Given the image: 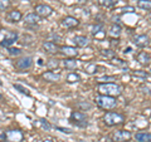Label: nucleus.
<instances>
[{
	"label": "nucleus",
	"instance_id": "38",
	"mask_svg": "<svg viewBox=\"0 0 151 142\" xmlns=\"http://www.w3.org/2000/svg\"><path fill=\"white\" fill-rule=\"evenodd\" d=\"M134 10H135L134 6H125V8H122L120 11H121V13H132Z\"/></svg>",
	"mask_w": 151,
	"mask_h": 142
},
{
	"label": "nucleus",
	"instance_id": "17",
	"mask_svg": "<svg viewBox=\"0 0 151 142\" xmlns=\"http://www.w3.org/2000/svg\"><path fill=\"white\" fill-rule=\"evenodd\" d=\"M43 49L47 52V53L49 54H54L58 52V45H57L55 43H53V42H44L43 43Z\"/></svg>",
	"mask_w": 151,
	"mask_h": 142
},
{
	"label": "nucleus",
	"instance_id": "8",
	"mask_svg": "<svg viewBox=\"0 0 151 142\" xmlns=\"http://www.w3.org/2000/svg\"><path fill=\"white\" fill-rule=\"evenodd\" d=\"M34 11L40 18H48L52 15L53 9H52V6L47 5V4H38V5H35V8H34Z\"/></svg>",
	"mask_w": 151,
	"mask_h": 142
},
{
	"label": "nucleus",
	"instance_id": "2",
	"mask_svg": "<svg viewBox=\"0 0 151 142\" xmlns=\"http://www.w3.org/2000/svg\"><path fill=\"white\" fill-rule=\"evenodd\" d=\"M94 102L96 105L102 108L105 111H110L113 110L116 106H117V99L116 97H111V96H103V94H100L94 98Z\"/></svg>",
	"mask_w": 151,
	"mask_h": 142
},
{
	"label": "nucleus",
	"instance_id": "12",
	"mask_svg": "<svg viewBox=\"0 0 151 142\" xmlns=\"http://www.w3.org/2000/svg\"><path fill=\"white\" fill-rule=\"evenodd\" d=\"M136 60H137L141 65H149L151 62V55L147 52H140V53L136 55Z\"/></svg>",
	"mask_w": 151,
	"mask_h": 142
},
{
	"label": "nucleus",
	"instance_id": "32",
	"mask_svg": "<svg viewBox=\"0 0 151 142\" xmlns=\"http://www.w3.org/2000/svg\"><path fill=\"white\" fill-rule=\"evenodd\" d=\"M13 87L15 88V89H18V91L20 92V93H23V94H27V96H29V94H30L29 91H28L25 87H23L22 84H13Z\"/></svg>",
	"mask_w": 151,
	"mask_h": 142
},
{
	"label": "nucleus",
	"instance_id": "29",
	"mask_svg": "<svg viewBox=\"0 0 151 142\" xmlns=\"http://www.w3.org/2000/svg\"><path fill=\"white\" fill-rule=\"evenodd\" d=\"M86 72L88 74H93V73H96V70H97V65L94 64V63H89L88 65H86Z\"/></svg>",
	"mask_w": 151,
	"mask_h": 142
},
{
	"label": "nucleus",
	"instance_id": "7",
	"mask_svg": "<svg viewBox=\"0 0 151 142\" xmlns=\"http://www.w3.org/2000/svg\"><path fill=\"white\" fill-rule=\"evenodd\" d=\"M18 33L17 32H8L5 33V37H3L1 39V47H6V48H10V45H13L15 42L18 40Z\"/></svg>",
	"mask_w": 151,
	"mask_h": 142
},
{
	"label": "nucleus",
	"instance_id": "27",
	"mask_svg": "<svg viewBox=\"0 0 151 142\" xmlns=\"http://www.w3.org/2000/svg\"><path fill=\"white\" fill-rule=\"evenodd\" d=\"M112 64L117 65V67H120V68H127V63L125 62V60L119 59V58H113L112 59Z\"/></svg>",
	"mask_w": 151,
	"mask_h": 142
},
{
	"label": "nucleus",
	"instance_id": "30",
	"mask_svg": "<svg viewBox=\"0 0 151 142\" xmlns=\"http://www.w3.org/2000/svg\"><path fill=\"white\" fill-rule=\"evenodd\" d=\"M8 53L10 57H18V55H20L22 54V49H19V48H9L8 49Z\"/></svg>",
	"mask_w": 151,
	"mask_h": 142
},
{
	"label": "nucleus",
	"instance_id": "43",
	"mask_svg": "<svg viewBox=\"0 0 151 142\" xmlns=\"http://www.w3.org/2000/svg\"><path fill=\"white\" fill-rule=\"evenodd\" d=\"M149 19H150V20H151V13L149 14Z\"/></svg>",
	"mask_w": 151,
	"mask_h": 142
},
{
	"label": "nucleus",
	"instance_id": "1",
	"mask_svg": "<svg viewBox=\"0 0 151 142\" xmlns=\"http://www.w3.org/2000/svg\"><path fill=\"white\" fill-rule=\"evenodd\" d=\"M121 87L116 83H100L98 84V92L103 96H111V97H119L121 94Z\"/></svg>",
	"mask_w": 151,
	"mask_h": 142
},
{
	"label": "nucleus",
	"instance_id": "5",
	"mask_svg": "<svg viewBox=\"0 0 151 142\" xmlns=\"http://www.w3.org/2000/svg\"><path fill=\"white\" fill-rule=\"evenodd\" d=\"M69 118H70V121L78 127H82L83 128V127L88 126V117L84 115L83 112H72Z\"/></svg>",
	"mask_w": 151,
	"mask_h": 142
},
{
	"label": "nucleus",
	"instance_id": "42",
	"mask_svg": "<svg viewBox=\"0 0 151 142\" xmlns=\"http://www.w3.org/2000/svg\"><path fill=\"white\" fill-rule=\"evenodd\" d=\"M38 64H39V65H42V64H43V60H42V59H39V60H38Z\"/></svg>",
	"mask_w": 151,
	"mask_h": 142
},
{
	"label": "nucleus",
	"instance_id": "26",
	"mask_svg": "<svg viewBox=\"0 0 151 142\" xmlns=\"http://www.w3.org/2000/svg\"><path fill=\"white\" fill-rule=\"evenodd\" d=\"M101 55L105 57V58L113 59L115 58V52L111 50V49H103V50H101Z\"/></svg>",
	"mask_w": 151,
	"mask_h": 142
},
{
	"label": "nucleus",
	"instance_id": "40",
	"mask_svg": "<svg viewBox=\"0 0 151 142\" xmlns=\"http://www.w3.org/2000/svg\"><path fill=\"white\" fill-rule=\"evenodd\" d=\"M130 52H131V48H127V49H125V52H124V53L126 54V53H130Z\"/></svg>",
	"mask_w": 151,
	"mask_h": 142
},
{
	"label": "nucleus",
	"instance_id": "31",
	"mask_svg": "<svg viewBox=\"0 0 151 142\" xmlns=\"http://www.w3.org/2000/svg\"><path fill=\"white\" fill-rule=\"evenodd\" d=\"M115 79H116V77H113V75H103V77L97 78V80L100 83H106V82L110 83V80H115Z\"/></svg>",
	"mask_w": 151,
	"mask_h": 142
},
{
	"label": "nucleus",
	"instance_id": "18",
	"mask_svg": "<svg viewBox=\"0 0 151 142\" xmlns=\"http://www.w3.org/2000/svg\"><path fill=\"white\" fill-rule=\"evenodd\" d=\"M121 32H122V28L120 24H112L108 34H110V37H112V38H119L121 35Z\"/></svg>",
	"mask_w": 151,
	"mask_h": 142
},
{
	"label": "nucleus",
	"instance_id": "11",
	"mask_svg": "<svg viewBox=\"0 0 151 142\" xmlns=\"http://www.w3.org/2000/svg\"><path fill=\"white\" fill-rule=\"evenodd\" d=\"M78 24H79L78 19L74 16H65L62 20V27L65 28V29H72V28L78 27Z\"/></svg>",
	"mask_w": 151,
	"mask_h": 142
},
{
	"label": "nucleus",
	"instance_id": "20",
	"mask_svg": "<svg viewBox=\"0 0 151 142\" xmlns=\"http://www.w3.org/2000/svg\"><path fill=\"white\" fill-rule=\"evenodd\" d=\"M8 18H9V20H12L13 23H17V22H20L22 20V13L19 11V10H13L8 14Z\"/></svg>",
	"mask_w": 151,
	"mask_h": 142
},
{
	"label": "nucleus",
	"instance_id": "39",
	"mask_svg": "<svg viewBox=\"0 0 151 142\" xmlns=\"http://www.w3.org/2000/svg\"><path fill=\"white\" fill-rule=\"evenodd\" d=\"M57 130L62 131L63 133H67V135H70V133H72V130H69V128H63V127H57Z\"/></svg>",
	"mask_w": 151,
	"mask_h": 142
},
{
	"label": "nucleus",
	"instance_id": "6",
	"mask_svg": "<svg viewBox=\"0 0 151 142\" xmlns=\"http://www.w3.org/2000/svg\"><path fill=\"white\" fill-rule=\"evenodd\" d=\"M132 138V133L127 130H119L113 132L112 135V141L113 142H126Z\"/></svg>",
	"mask_w": 151,
	"mask_h": 142
},
{
	"label": "nucleus",
	"instance_id": "22",
	"mask_svg": "<svg viewBox=\"0 0 151 142\" xmlns=\"http://www.w3.org/2000/svg\"><path fill=\"white\" fill-rule=\"evenodd\" d=\"M81 80V75L76 72H70L67 74V82L68 83H76V82H79Z\"/></svg>",
	"mask_w": 151,
	"mask_h": 142
},
{
	"label": "nucleus",
	"instance_id": "15",
	"mask_svg": "<svg viewBox=\"0 0 151 142\" xmlns=\"http://www.w3.org/2000/svg\"><path fill=\"white\" fill-rule=\"evenodd\" d=\"M73 43L77 47H79V48H84V47H87L89 44V40L84 35H76L73 38Z\"/></svg>",
	"mask_w": 151,
	"mask_h": 142
},
{
	"label": "nucleus",
	"instance_id": "10",
	"mask_svg": "<svg viewBox=\"0 0 151 142\" xmlns=\"http://www.w3.org/2000/svg\"><path fill=\"white\" fill-rule=\"evenodd\" d=\"M132 43H134L136 47H139V48H145V47L149 45V43H150V38L146 34H139V35L134 37Z\"/></svg>",
	"mask_w": 151,
	"mask_h": 142
},
{
	"label": "nucleus",
	"instance_id": "35",
	"mask_svg": "<svg viewBox=\"0 0 151 142\" xmlns=\"http://www.w3.org/2000/svg\"><path fill=\"white\" fill-rule=\"evenodd\" d=\"M47 65H48V68L49 69H53V68H57L59 65V60H57V59H50L48 63H47Z\"/></svg>",
	"mask_w": 151,
	"mask_h": 142
},
{
	"label": "nucleus",
	"instance_id": "13",
	"mask_svg": "<svg viewBox=\"0 0 151 142\" xmlns=\"http://www.w3.org/2000/svg\"><path fill=\"white\" fill-rule=\"evenodd\" d=\"M24 22L25 24H30V25H35L40 22V16L38 15L37 13H29L27 14L25 18H24Z\"/></svg>",
	"mask_w": 151,
	"mask_h": 142
},
{
	"label": "nucleus",
	"instance_id": "23",
	"mask_svg": "<svg viewBox=\"0 0 151 142\" xmlns=\"http://www.w3.org/2000/svg\"><path fill=\"white\" fill-rule=\"evenodd\" d=\"M98 4L103 8H111L119 3V0H97Z\"/></svg>",
	"mask_w": 151,
	"mask_h": 142
},
{
	"label": "nucleus",
	"instance_id": "3",
	"mask_svg": "<svg viewBox=\"0 0 151 142\" xmlns=\"http://www.w3.org/2000/svg\"><path fill=\"white\" fill-rule=\"evenodd\" d=\"M124 122H125V116L119 112H107L103 116V123L108 127L121 125Z\"/></svg>",
	"mask_w": 151,
	"mask_h": 142
},
{
	"label": "nucleus",
	"instance_id": "24",
	"mask_svg": "<svg viewBox=\"0 0 151 142\" xmlns=\"http://www.w3.org/2000/svg\"><path fill=\"white\" fill-rule=\"evenodd\" d=\"M137 6L144 10H151V0H139Z\"/></svg>",
	"mask_w": 151,
	"mask_h": 142
},
{
	"label": "nucleus",
	"instance_id": "19",
	"mask_svg": "<svg viewBox=\"0 0 151 142\" xmlns=\"http://www.w3.org/2000/svg\"><path fill=\"white\" fill-rule=\"evenodd\" d=\"M63 65L67 69H70V70H73V69H77L78 67V63H77V60L73 59V58H69V59H64L63 60Z\"/></svg>",
	"mask_w": 151,
	"mask_h": 142
},
{
	"label": "nucleus",
	"instance_id": "33",
	"mask_svg": "<svg viewBox=\"0 0 151 142\" xmlns=\"http://www.w3.org/2000/svg\"><path fill=\"white\" fill-rule=\"evenodd\" d=\"M39 123H40V126H42V128L45 130V131H49V130L52 128V126L49 125V122L47 121V120H44V118H40V120H39Z\"/></svg>",
	"mask_w": 151,
	"mask_h": 142
},
{
	"label": "nucleus",
	"instance_id": "4",
	"mask_svg": "<svg viewBox=\"0 0 151 142\" xmlns=\"http://www.w3.org/2000/svg\"><path fill=\"white\" fill-rule=\"evenodd\" d=\"M24 135L20 130H9L1 132V142H23Z\"/></svg>",
	"mask_w": 151,
	"mask_h": 142
},
{
	"label": "nucleus",
	"instance_id": "9",
	"mask_svg": "<svg viewBox=\"0 0 151 142\" xmlns=\"http://www.w3.org/2000/svg\"><path fill=\"white\" fill-rule=\"evenodd\" d=\"M33 65V58L29 55L27 57H22L19 58L17 62H15V67L19 69V70H25V69H29Z\"/></svg>",
	"mask_w": 151,
	"mask_h": 142
},
{
	"label": "nucleus",
	"instance_id": "16",
	"mask_svg": "<svg viewBox=\"0 0 151 142\" xmlns=\"http://www.w3.org/2000/svg\"><path fill=\"white\" fill-rule=\"evenodd\" d=\"M43 78L47 80V82H50V83H55V82H59L60 80V75L55 72H52V70H48L43 74Z\"/></svg>",
	"mask_w": 151,
	"mask_h": 142
},
{
	"label": "nucleus",
	"instance_id": "44",
	"mask_svg": "<svg viewBox=\"0 0 151 142\" xmlns=\"http://www.w3.org/2000/svg\"><path fill=\"white\" fill-rule=\"evenodd\" d=\"M150 70H151V68H150Z\"/></svg>",
	"mask_w": 151,
	"mask_h": 142
},
{
	"label": "nucleus",
	"instance_id": "34",
	"mask_svg": "<svg viewBox=\"0 0 151 142\" xmlns=\"http://www.w3.org/2000/svg\"><path fill=\"white\" fill-rule=\"evenodd\" d=\"M102 29H103V24H96V25L92 27V32L91 33H92L93 35H96L100 32H102Z\"/></svg>",
	"mask_w": 151,
	"mask_h": 142
},
{
	"label": "nucleus",
	"instance_id": "36",
	"mask_svg": "<svg viewBox=\"0 0 151 142\" xmlns=\"http://www.w3.org/2000/svg\"><path fill=\"white\" fill-rule=\"evenodd\" d=\"M9 5H10L9 0H0V10L1 11H5Z\"/></svg>",
	"mask_w": 151,
	"mask_h": 142
},
{
	"label": "nucleus",
	"instance_id": "14",
	"mask_svg": "<svg viewBox=\"0 0 151 142\" xmlns=\"http://www.w3.org/2000/svg\"><path fill=\"white\" fill-rule=\"evenodd\" d=\"M60 53H62L63 55L68 57V58H73V57H76L78 54L77 49L74 48V47H69V45H64L60 48Z\"/></svg>",
	"mask_w": 151,
	"mask_h": 142
},
{
	"label": "nucleus",
	"instance_id": "37",
	"mask_svg": "<svg viewBox=\"0 0 151 142\" xmlns=\"http://www.w3.org/2000/svg\"><path fill=\"white\" fill-rule=\"evenodd\" d=\"M141 91H142V93H145V94H151V86L144 84V86H141Z\"/></svg>",
	"mask_w": 151,
	"mask_h": 142
},
{
	"label": "nucleus",
	"instance_id": "25",
	"mask_svg": "<svg viewBox=\"0 0 151 142\" xmlns=\"http://www.w3.org/2000/svg\"><path fill=\"white\" fill-rule=\"evenodd\" d=\"M131 75L132 77H136V78H147L149 77V73L145 72V70H134V72H131Z\"/></svg>",
	"mask_w": 151,
	"mask_h": 142
},
{
	"label": "nucleus",
	"instance_id": "41",
	"mask_svg": "<svg viewBox=\"0 0 151 142\" xmlns=\"http://www.w3.org/2000/svg\"><path fill=\"white\" fill-rule=\"evenodd\" d=\"M42 142H53V141H52V140H49V138H45V140H43Z\"/></svg>",
	"mask_w": 151,
	"mask_h": 142
},
{
	"label": "nucleus",
	"instance_id": "28",
	"mask_svg": "<svg viewBox=\"0 0 151 142\" xmlns=\"http://www.w3.org/2000/svg\"><path fill=\"white\" fill-rule=\"evenodd\" d=\"M77 107L79 108V110H82V111H88V110H91L92 108V106L89 105L88 102H78Z\"/></svg>",
	"mask_w": 151,
	"mask_h": 142
},
{
	"label": "nucleus",
	"instance_id": "21",
	"mask_svg": "<svg viewBox=\"0 0 151 142\" xmlns=\"http://www.w3.org/2000/svg\"><path fill=\"white\" fill-rule=\"evenodd\" d=\"M136 140H137V142H151V133L141 132V133L136 135Z\"/></svg>",
	"mask_w": 151,
	"mask_h": 142
}]
</instances>
